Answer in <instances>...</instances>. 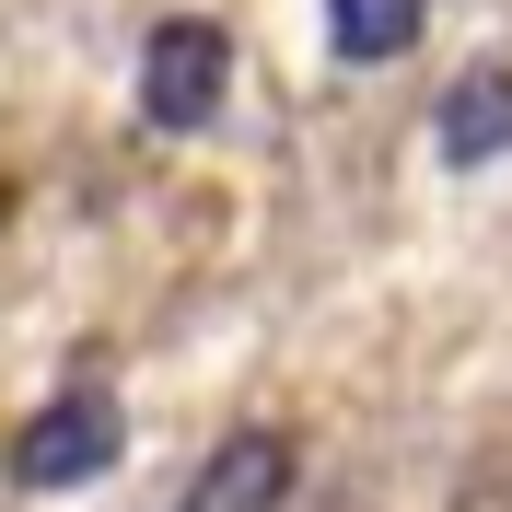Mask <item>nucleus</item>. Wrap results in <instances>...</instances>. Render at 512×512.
Masks as SVG:
<instances>
[{
	"mask_svg": "<svg viewBox=\"0 0 512 512\" xmlns=\"http://www.w3.org/2000/svg\"><path fill=\"white\" fill-rule=\"evenodd\" d=\"M222 94H233V35L210 24V12L152 24V47H140V117L152 128H210Z\"/></svg>",
	"mask_w": 512,
	"mask_h": 512,
	"instance_id": "nucleus-1",
	"label": "nucleus"
},
{
	"mask_svg": "<svg viewBox=\"0 0 512 512\" xmlns=\"http://www.w3.org/2000/svg\"><path fill=\"white\" fill-rule=\"evenodd\" d=\"M117 466V396L105 384H70V396H47V408L24 419V443H12V478L24 489H82Z\"/></svg>",
	"mask_w": 512,
	"mask_h": 512,
	"instance_id": "nucleus-2",
	"label": "nucleus"
},
{
	"mask_svg": "<svg viewBox=\"0 0 512 512\" xmlns=\"http://www.w3.org/2000/svg\"><path fill=\"white\" fill-rule=\"evenodd\" d=\"M291 478H303L291 431H280V419H256V431H222V454L198 466L187 512H280V501H291Z\"/></svg>",
	"mask_w": 512,
	"mask_h": 512,
	"instance_id": "nucleus-3",
	"label": "nucleus"
},
{
	"mask_svg": "<svg viewBox=\"0 0 512 512\" xmlns=\"http://www.w3.org/2000/svg\"><path fill=\"white\" fill-rule=\"evenodd\" d=\"M431 140H443V163H501L512 152V70H466L431 117Z\"/></svg>",
	"mask_w": 512,
	"mask_h": 512,
	"instance_id": "nucleus-4",
	"label": "nucleus"
},
{
	"mask_svg": "<svg viewBox=\"0 0 512 512\" xmlns=\"http://www.w3.org/2000/svg\"><path fill=\"white\" fill-rule=\"evenodd\" d=\"M419 24H431V0H326V35H338V59H350V70L408 59Z\"/></svg>",
	"mask_w": 512,
	"mask_h": 512,
	"instance_id": "nucleus-5",
	"label": "nucleus"
}]
</instances>
